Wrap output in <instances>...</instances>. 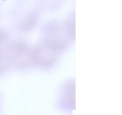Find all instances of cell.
<instances>
[{
    "label": "cell",
    "mask_w": 122,
    "mask_h": 115,
    "mask_svg": "<svg viewBox=\"0 0 122 115\" xmlns=\"http://www.w3.org/2000/svg\"><path fill=\"white\" fill-rule=\"evenodd\" d=\"M73 35H75V29H73L72 25L65 23L57 24L50 28L47 41L61 51Z\"/></svg>",
    "instance_id": "cell-1"
},
{
    "label": "cell",
    "mask_w": 122,
    "mask_h": 115,
    "mask_svg": "<svg viewBox=\"0 0 122 115\" xmlns=\"http://www.w3.org/2000/svg\"><path fill=\"white\" fill-rule=\"evenodd\" d=\"M11 60L18 68H25L34 62L33 49L20 41L11 45Z\"/></svg>",
    "instance_id": "cell-2"
},
{
    "label": "cell",
    "mask_w": 122,
    "mask_h": 115,
    "mask_svg": "<svg viewBox=\"0 0 122 115\" xmlns=\"http://www.w3.org/2000/svg\"><path fill=\"white\" fill-rule=\"evenodd\" d=\"M34 62L42 66L49 67L57 60L60 51L51 43L46 41L33 49Z\"/></svg>",
    "instance_id": "cell-3"
},
{
    "label": "cell",
    "mask_w": 122,
    "mask_h": 115,
    "mask_svg": "<svg viewBox=\"0 0 122 115\" xmlns=\"http://www.w3.org/2000/svg\"><path fill=\"white\" fill-rule=\"evenodd\" d=\"M75 82L68 81L61 87L58 107L61 110L71 112L75 109Z\"/></svg>",
    "instance_id": "cell-4"
},
{
    "label": "cell",
    "mask_w": 122,
    "mask_h": 115,
    "mask_svg": "<svg viewBox=\"0 0 122 115\" xmlns=\"http://www.w3.org/2000/svg\"><path fill=\"white\" fill-rule=\"evenodd\" d=\"M11 45L9 43L6 34L0 31V72L8 66L11 60Z\"/></svg>",
    "instance_id": "cell-5"
},
{
    "label": "cell",
    "mask_w": 122,
    "mask_h": 115,
    "mask_svg": "<svg viewBox=\"0 0 122 115\" xmlns=\"http://www.w3.org/2000/svg\"><path fill=\"white\" fill-rule=\"evenodd\" d=\"M35 23V18L33 15H30L22 21L20 23V27L24 29L28 30L33 27Z\"/></svg>",
    "instance_id": "cell-6"
}]
</instances>
